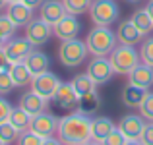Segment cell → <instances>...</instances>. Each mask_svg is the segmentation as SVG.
<instances>
[{"label": "cell", "instance_id": "cell-24", "mask_svg": "<svg viewBox=\"0 0 153 145\" xmlns=\"http://www.w3.org/2000/svg\"><path fill=\"white\" fill-rule=\"evenodd\" d=\"M70 83H72L74 91H76V93H78L79 97L85 95V93H91V91L97 89V83H95L87 74H78V75H74Z\"/></svg>", "mask_w": 153, "mask_h": 145}, {"label": "cell", "instance_id": "cell-1", "mask_svg": "<svg viewBox=\"0 0 153 145\" xmlns=\"http://www.w3.org/2000/svg\"><path fill=\"white\" fill-rule=\"evenodd\" d=\"M91 122L93 118L82 112H70L58 120L56 135L64 145H83L91 141Z\"/></svg>", "mask_w": 153, "mask_h": 145}, {"label": "cell", "instance_id": "cell-15", "mask_svg": "<svg viewBox=\"0 0 153 145\" xmlns=\"http://www.w3.org/2000/svg\"><path fill=\"white\" fill-rule=\"evenodd\" d=\"M47 103H49V101L43 99L41 95H37L35 91H27V93H23L19 97V107H22L31 118L37 116V114H41V112H45L47 110Z\"/></svg>", "mask_w": 153, "mask_h": 145}, {"label": "cell", "instance_id": "cell-23", "mask_svg": "<svg viewBox=\"0 0 153 145\" xmlns=\"http://www.w3.org/2000/svg\"><path fill=\"white\" fill-rule=\"evenodd\" d=\"M8 72H10V75H12V79H14V85H16V87L31 85V81H33V74H31L29 68L25 66V62L12 64Z\"/></svg>", "mask_w": 153, "mask_h": 145}, {"label": "cell", "instance_id": "cell-34", "mask_svg": "<svg viewBox=\"0 0 153 145\" xmlns=\"http://www.w3.org/2000/svg\"><path fill=\"white\" fill-rule=\"evenodd\" d=\"M126 141H128V139L124 138V134L118 130V128H116L114 132H111V134H108L107 138L103 139V141H101V145H124Z\"/></svg>", "mask_w": 153, "mask_h": 145}, {"label": "cell", "instance_id": "cell-45", "mask_svg": "<svg viewBox=\"0 0 153 145\" xmlns=\"http://www.w3.org/2000/svg\"><path fill=\"white\" fill-rule=\"evenodd\" d=\"M16 2H22V0H8V4H16Z\"/></svg>", "mask_w": 153, "mask_h": 145}, {"label": "cell", "instance_id": "cell-4", "mask_svg": "<svg viewBox=\"0 0 153 145\" xmlns=\"http://www.w3.org/2000/svg\"><path fill=\"white\" fill-rule=\"evenodd\" d=\"M87 54H89V50H87L85 41H79L78 37L70 39V41H62V45L58 48L60 62L68 68H76V66H79V64H83L85 58H87Z\"/></svg>", "mask_w": 153, "mask_h": 145}, {"label": "cell", "instance_id": "cell-14", "mask_svg": "<svg viewBox=\"0 0 153 145\" xmlns=\"http://www.w3.org/2000/svg\"><path fill=\"white\" fill-rule=\"evenodd\" d=\"M114 33H116V41H118L120 45H130V47H136L143 37V35L140 33V29L132 23V19L120 21Z\"/></svg>", "mask_w": 153, "mask_h": 145}, {"label": "cell", "instance_id": "cell-2", "mask_svg": "<svg viewBox=\"0 0 153 145\" xmlns=\"http://www.w3.org/2000/svg\"><path fill=\"white\" fill-rule=\"evenodd\" d=\"M116 33L111 31V27H101L95 25L93 29L87 33L85 37V45L87 50L93 58H101V56H108L116 47Z\"/></svg>", "mask_w": 153, "mask_h": 145}, {"label": "cell", "instance_id": "cell-25", "mask_svg": "<svg viewBox=\"0 0 153 145\" xmlns=\"http://www.w3.org/2000/svg\"><path fill=\"white\" fill-rule=\"evenodd\" d=\"M8 122H10L12 126L19 132V134H22V132H27L31 128V116L27 114L22 107H18V108H14V110H12L10 120H8Z\"/></svg>", "mask_w": 153, "mask_h": 145}, {"label": "cell", "instance_id": "cell-13", "mask_svg": "<svg viewBox=\"0 0 153 145\" xmlns=\"http://www.w3.org/2000/svg\"><path fill=\"white\" fill-rule=\"evenodd\" d=\"M54 103L58 104V108H62V110L76 112L78 110V104H79V95L74 91L72 83H60L58 91H56V95H54Z\"/></svg>", "mask_w": 153, "mask_h": 145}, {"label": "cell", "instance_id": "cell-43", "mask_svg": "<svg viewBox=\"0 0 153 145\" xmlns=\"http://www.w3.org/2000/svg\"><path fill=\"white\" fill-rule=\"evenodd\" d=\"M6 6H8V0H0V10H4Z\"/></svg>", "mask_w": 153, "mask_h": 145}, {"label": "cell", "instance_id": "cell-26", "mask_svg": "<svg viewBox=\"0 0 153 145\" xmlns=\"http://www.w3.org/2000/svg\"><path fill=\"white\" fill-rule=\"evenodd\" d=\"M130 19H132V23L140 29L142 35H147V33L153 31V19H151V16L146 12V8H143V10H136Z\"/></svg>", "mask_w": 153, "mask_h": 145}, {"label": "cell", "instance_id": "cell-37", "mask_svg": "<svg viewBox=\"0 0 153 145\" xmlns=\"http://www.w3.org/2000/svg\"><path fill=\"white\" fill-rule=\"evenodd\" d=\"M10 66H12V62H10V58H8L6 50H4V47H0V72H8Z\"/></svg>", "mask_w": 153, "mask_h": 145}, {"label": "cell", "instance_id": "cell-21", "mask_svg": "<svg viewBox=\"0 0 153 145\" xmlns=\"http://www.w3.org/2000/svg\"><path fill=\"white\" fill-rule=\"evenodd\" d=\"M25 66L29 68V72L33 75H39V74H43V72H49L51 58H49V54H45V52H41V50H33L25 58Z\"/></svg>", "mask_w": 153, "mask_h": 145}, {"label": "cell", "instance_id": "cell-29", "mask_svg": "<svg viewBox=\"0 0 153 145\" xmlns=\"http://www.w3.org/2000/svg\"><path fill=\"white\" fill-rule=\"evenodd\" d=\"M140 60L147 66H153V37H147L140 45Z\"/></svg>", "mask_w": 153, "mask_h": 145}, {"label": "cell", "instance_id": "cell-9", "mask_svg": "<svg viewBox=\"0 0 153 145\" xmlns=\"http://www.w3.org/2000/svg\"><path fill=\"white\" fill-rule=\"evenodd\" d=\"M4 50H6L8 58H10L12 64H18V62H25V58L31 54V52L35 50V47L31 45L29 41H27L25 37H12L6 41V45H4Z\"/></svg>", "mask_w": 153, "mask_h": 145}, {"label": "cell", "instance_id": "cell-47", "mask_svg": "<svg viewBox=\"0 0 153 145\" xmlns=\"http://www.w3.org/2000/svg\"><path fill=\"white\" fill-rule=\"evenodd\" d=\"M0 145H6V143H4V141H2V139H0Z\"/></svg>", "mask_w": 153, "mask_h": 145}, {"label": "cell", "instance_id": "cell-38", "mask_svg": "<svg viewBox=\"0 0 153 145\" xmlns=\"http://www.w3.org/2000/svg\"><path fill=\"white\" fill-rule=\"evenodd\" d=\"M22 2H23V4H25V6H29V8H31V10H37V8H39V6H41V4H43V2H45V0H22Z\"/></svg>", "mask_w": 153, "mask_h": 145}, {"label": "cell", "instance_id": "cell-28", "mask_svg": "<svg viewBox=\"0 0 153 145\" xmlns=\"http://www.w3.org/2000/svg\"><path fill=\"white\" fill-rule=\"evenodd\" d=\"M18 138H19V132L16 130L10 122H2V124H0V139H2L6 145L18 141Z\"/></svg>", "mask_w": 153, "mask_h": 145}, {"label": "cell", "instance_id": "cell-6", "mask_svg": "<svg viewBox=\"0 0 153 145\" xmlns=\"http://www.w3.org/2000/svg\"><path fill=\"white\" fill-rule=\"evenodd\" d=\"M60 83H62V81L58 79V75L52 74V72L49 70V72H43V74H39V75H33L31 91H35L37 95H41L43 99L51 101V99H54Z\"/></svg>", "mask_w": 153, "mask_h": 145}, {"label": "cell", "instance_id": "cell-12", "mask_svg": "<svg viewBox=\"0 0 153 145\" xmlns=\"http://www.w3.org/2000/svg\"><path fill=\"white\" fill-rule=\"evenodd\" d=\"M85 74L89 75L97 85H103V83H107L108 79L112 78L114 70H112V66H111V62H108L107 56H101V58H93L89 64H87Z\"/></svg>", "mask_w": 153, "mask_h": 145}, {"label": "cell", "instance_id": "cell-31", "mask_svg": "<svg viewBox=\"0 0 153 145\" xmlns=\"http://www.w3.org/2000/svg\"><path fill=\"white\" fill-rule=\"evenodd\" d=\"M140 114H142L146 120L153 122V93H151V91H147L146 99H143L142 107H140Z\"/></svg>", "mask_w": 153, "mask_h": 145}, {"label": "cell", "instance_id": "cell-27", "mask_svg": "<svg viewBox=\"0 0 153 145\" xmlns=\"http://www.w3.org/2000/svg\"><path fill=\"white\" fill-rule=\"evenodd\" d=\"M91 2L93 0H62V6L66 10V14L70 16H82L85 12H89Z\"/></svg>", "mask_w": 153, "mask_h": 145}, {"label": "cell", "instance_id": "cell-33", "mask_svg": "<svg viewBox=\"0 0 153 145\" xmlns=\"http://www.w3.org/2000/svg\"><path fill=\"white\" fill-rule=\"evenodd\" d=\"M16 89L10 72H0V95H8Z\"/></svg>", "mask_w": 153, "mask_h": 145}, {"label": "cell", "instance_id": "cell-7", "mask_svg": "<svg viewBox=\"0 0 153 145\" xmlns=\"http://www.w3.org/2000/svg\"><path fill=\"white\" fill-rule=\"evenodd\" d=\"M52 35H54V31H52L51 23L43 21L41 18H33L25 25V33H23V37H25L33 47H43Z\"/></svg>", "mask_w": 153, "mask_h": 145}, {"label": "cell", "instance_id": "cell-44", "mask_svg": "<svg viewBox=\"0 0 153 145\" xmlns=\"http://www.w3.org/2000/svg\"><path fill=\"white\" fill-rule=\"evenodd\" d=\"M83 145H101L99 141H93V139H91V141H87V143H83Z\"/></svg>", "mask_w": 153, "mask_h": 145}, {"label": "cell", "instance_id": "cell-46", "mask_svg": "<svg viewBox=\"0 0 153 145\" xmlns=\"http://www.w3.org/2000/svg\"><path fill=\"white\" fill-rule=\"evenodd\" d=\"M128 2H132V4H136V2H140V0H128Z\"/></svg>", "mask_w": 153, "mask_h": 145}, {"label": "cell", "instance_id": "cell-42", "mask_svg": "<svg viewBox=\"0 0 153 145\" xmlns=\"http://www.w3.org/2000/svg\"><path fill=\"white\" fill-rule=\"evenodd\" d=\"M6 41H8V39H6V37H4V35H2V33H0V47H4V45H6Z\"/></svg>", "mask_w": 153, "mask_h": 145}, {"label": "cell", "instance_id": "cell-40", "mask_svg": "<svg viewBox=\"0 0 153 145\" xmlns=\"http://www.w3.org/2000/svg\"><path fill=\"white\" fill-rule=\"evenodd\" d=\"M146 12L151 16V19H153V0H149V2L146 4Z\"/></svg>", "mask_w": 153, "mask_h": 145}, {"label": "cell", "instance_id": "cell-3", "mask_svg": "<svg viewBox=\"0 0 153 145\" xmlns=\"http://www.w3.org/2000/svg\"><path fill=\"white\" fill-rule=\"evenodd\" d=\"M108 62H111L114 74L118 75H128L142 60H140V50H136L130 45H118L114 50L108 54Z\"/></svg>", "mask_w": 153, "mask_h": 145}, {"label": "cell", "instance_id": "cell-22", "mask_svg": "<svg viewBox=\"0 0 153 145\" xmlns=\"http://www.w3.org/2000/svg\"><path fill=\"white\" fill-rule=\"evenodd\" d=\"M101 95L97 91H91V93H85L79 97V104H78V112L82 114H87L93 118V114H97V110L101 108Z\"/></svg>", "mask_w": 153, "mask_h": 145}, {"label": "cell", "instance_id": "cell-30", "mask_svg": "<svg viewBox=\"0 0 153 145\" xmlns=\"http://www.w3.org/2000/svg\"><path fill=\"white\" fill-rule=\"evenodd\" d=\"M43 143V138L37 135L35 132L27 130V132H22L18 138V145H41Z\"/></svg>", "mask_w": 153, "mask_h": 145}, {"label": "cell", "instance_id": "cell-32", "mask_svg": "<svg viewBox=\"0 0 153 145\" xmlns=\"http://www.w3.org/2000/svg\"><path fill=\"white\" fill-rule=\"evenodd\" d=\"M16 29H18V27L10 21V18H8L6 14H0V33H2L6 39H12L14 33H16Z\"/></svg>", "mask_w": 153, "mask_h": 145}, {"label": "cell", "instance_id": "cell-41", "mask_svg": "<svg viewBox=\"0 0 153 145\" xmlns=\"http://www.w3.org/2000/svg\"><path fill=\"white\" fill-rule=\"evenodd\" d=\"M124 145H143V143L140 141V139H134V141H126Z\"/></svg>", "mask_w": 153, "mask_h": 145}, {"label": "cell", "instance_id": "cell-5", "mask_svg": "<svg viewBox=\"0 0 153 145\" xmlns=\"http://www.w3.org/2000/svg\"><path fill=\"white\" fill-rule=\"evenodd\" d=\"M120 16V8L114 0H93L89 8V18L95 25L108 27Z\"/></svg>", "mask_w": 153, "mask_h": 145}, {"label": "cell", "instance_id": "cell-8", "mask_svg": "<svg viewBox=\"0 0 153 145\" xmlns=\"http://www.w3.org/2000/svg\"><path fill=\"white\" fill-rule=\"evenodd\" d=\"M58 120L52 112H41V114L33 116L31 118V132H35L37 135H41L43 139L45 138H52V135L56 134V130H58Z\"/></svg>", "mask_w": 153, "mask_h": 145}, {"label": "cell", "instance_id": "cell-10", "mask_svg": "<svg viewBox=\"0 0 153 145\" xmlns=\"http://www.w3.org/2000/svg\"><path fill=\"white\" fill-rule=\"evenodd\" d=\"M116 128H118L120 132L124 134V138L128 139V141H134V139H140L142 138V132L143 128H146V118H143L142 114H126L120 118V122L116 124Z\"/></svg>", "mask_w": 153, "mask_h": 145}, {"label": "cell", "instance_id": "cell-35", "mask_svg": "<svg viewBox=\"0 0 153 145\" xmlns=\"http://www.w3.org/2000/svg\"><path fill=\"white\" fill-rule=\"evenodd\" d=\"M12 110H14V107L10 104V101L4 99V97H0V124H2V122H8V120H10Z\"/></svg>", "mask_w": 153, "mask_h": 145}, {"label": "cell", "instance_id": "cell-18", "mask_svg": "<svg viewBox=\"0 0 153 145\" xmlns=\"http://www.w3.org/2000/svg\"><path fill=\"white\" fill-rule=\"evenodd\" d=\"M128 83L149 91V87L153 85V66H147V64L140 62L138 66L128 74Z\"/></svg>", "mask_w": 153, "mask_h": 145}, {"label": "cell", "instance_id": "cell-36", "mask_svg": "<svg viewBox=\"0 0 153 145\" xmlns=\"http://www.w3.org/2000/svg\"><path fill=\"white\" fill-rule=\"evenodd\" d=\"M140 141L143 145H153V122L146 124V128H143L142 132V138H140Z\"/></svg>", "mask_w": 153, "mask_h": 145}, {"label": "cell", "instance_id": "cell-39", "mask_svg": "<svg viewBox=\"0 0 153 145\" xmlns=\"http://www.w3.org/2000/svg\"><path fill=\"white\" fill-rule=\"evenodd\" d=\"M41 145H64L62 141H60L58 138H54V135H52V138H45L43 139V143Z\"/></svg>", "mask_w": 153, "mask_h": 145}, {"label": "cell", "instance_id": "cell-17", "mask_svg": "<svg viewBox=\"0 0 153 145\" xmlns=\"http://www.w3.org/2000/svg\"><path fill=\"white\" fill-rule=\"evenodd\" d=\"M6 16L16 27H25L33 19V10L29 6H25L23 2H16V4H8Z\"/></svg>", "mask_w": 153, "mask_h": 145}, {"label": "cell", "instance_id": "cell-11", "mask_svg": "<svg viewBox=\"0 0 153 145\" xmlns=\"http://www.w3.org/2000/svg\"><path fill=\"white\" fill-rule=\"evenodd\" d=\"M52 31L54 35L60 39V41H70V39H76L82 31V21L78 19V16H70L66 14L60 21H56L52 25Z\"/></svg>", "mask_w": 153, "mask_h": 145}, {"label": "cell", "instance_id": "cell-20", "mask_svg": "<svg viewBox=\"0 0 153 145\" xmlns=\"http://www.w3.org/2000/svg\"><path fill=\"white\" fill-rule=\"evenodd\" d=\"M146 95H147V89H142V87H138V85L128 83V85L122 89L120 99H122L124 107H128V108H140V107H142V103H143V99H146Z\"/></svg>", "mask_w": 153, "mask_h": 145}, {"label": "cell", "instance_id": "cell-16", "mask_svg": "<svg viewBox=\"0 0 153 145\" xmlns=\"http://www.w3.org/2000/svg\"><path fill=\"white\" fill-rule=\"evenodd\" d=\"M64 16H66V10H64L60 0H45V2L39 6V18H41L43 21L51 23V25H54L56 21H60Z\"/></svg>", "mask_w": 153, "mask_h": 145}, {"label": "cell", "instance_id": "cell-19", "mask_svg": "<svg viewBox=\"0 0 153 145\" xmlns=\"http://www.w3.org/2000/svg\"><path fill=\"white\" fill-rule=\"evenodd\" d=\"M114 130H116V124L112 122L108 116H97V118H93V122H91V139L101 143L103 139Z\"/></svg>", "mask_w": 153, "mask_h": 145}]
</instances>
